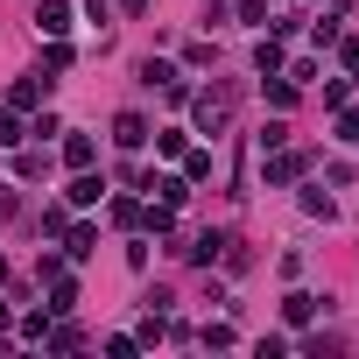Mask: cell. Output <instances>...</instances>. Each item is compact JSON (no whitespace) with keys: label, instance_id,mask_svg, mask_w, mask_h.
Masks as SVG:
<instances>
[{"label":"cell","instance_id":"cell-4","mask_svg":"<svg viewBox=\"0 0 359 359\" xmlns=\"http://www.w3.org/2000/svg\"><path fill=\"white\" fill-rule=\"evenodd\" d=\"M43 92H50V78H22V85L8 92V106H15V113H36V106H43Z\"/></svg>","mask_w":359,"mask_h":359},{"label":"cell","instance_id":"cell-2","mask_svg":"<svg viewBox=\"0 0 359 359\" xmlns=\"http://www.w3.org/2000/svg\"><path fill=\"white\" fill-rule=\"evenodd\" d=\"M141 85H162L169 99H191V92H184V71H176V64H162V57H148V64H141Z\"/></svg>","mask_w":359,"mask_h":359},{"label":"cell","instance_id":"cell-25","mask_svg":"<svg viewBox=\"0 0 359 359\" xmlns=\"http://www.w3.org/2000/svg\"><path fill=\"white\" fill-rule=\"evenodd\" d=\"M240 22H268V0H240Z\"/></svg>","mask_w":359,"mask_h":359},{"label":"cell","instance_id":"cell-13","mask_svg":"<svg viewBox=\"0 0 359 359\" xmlns=\"http://www.w3.org/2000/svg\"><path fill=\"white\" fill-rule=\"evenodd\" d=\"M22 141H29L22 113H15V106H0V148H22Z\"/></svg>","mask_w":359,"mask_h":359},{"label":"cell","instance_id":"cell-27","mask_svg":"<svg viewBox=\"0 0 359 359\" xmlns=\"http://www.w3.org/2000/svg\"><path fill=\"white\" fill-rule=\"evenodd\" d=\"M0 331H8V303H0Z\"/></svg>","mask_w":359,"mask_h":359},{"label":"cell","instance_id":"cell-10","mask_svg":"<svg viewBox=\"0 0 359 359\" xmlns=\"http://www.w3.org/2000/svg\"><path fill=\"white\" fill-rule=\"evenodd\" d=\"M219 254H226V233H198V240L184 247V261H205V268H212Z\"/></svg>","mask_w":359,"mask_h":359},{"label":"cell","instance_id":"cell-15","mask_svg":"<svg viewBox=\"0 0 359 359\" xmlns=\"http://www.w3.org/2000/svg\"><path fill=\"white\" fill-rule=\"evenodd\" d=\"M184 176L205 184V176H212V148H184Z\"/></svg>","mask_w":359,"mask_h":359},{"label":"cell","instance_id":"cell-7","mask_svg":"<svg viewBox=\"0 0 359 359\" xmlns=\"http://www.w3.org/2000/svg\"><path fill=\"white\" fill-rule=\"evenodd\" d=\"M78 310V282L71 275H50V317H71Z\"/></svg>","mask_w":359,"mask_h":359},{"label":"cell","instance_id":"cell-26","mask_svg":"<svg viewBox=\"0 0 359 359\" xmlns=\"http://www.w3.org/2000/svg\"><path fill=\"white\" fill-rule=\"evenodd\" d=\"M0 219H15V191L8 184H0Z\"/></svg>","mask_w":359,"mask_h":359},{"label":"cell","instance_id":"cell-17","mask_svg":"<svg viewBox=\"0 0 359 359\" xmlns=\"http://www.w3.org/2000/svg\"><path fill=\"white\" fill-rule=\"evenodd\" d=\"M43 345H57V352H78V345H85V331H78V324H57Z\"/></svg>","mask_w":359,"mask_h":359},{"label":"cell","instance_id":"cell-16","mask_svg":"<svg viewBox=\"0 0 359 359\" xmlns=\"http://www.w3.org/2000/svg\"><path fill=\"white\" fill-rule=\"evenodd\" d=\"M15 169H22L29 184H36V176H50V155H36V148H22V155H15Z\"/></svg>","mask_w":359,"mask_h":359},{"label":"cell","instance_id":"cell-20","mask_svg":"<svg viewBox=\"0 0 359 359\" xmlns=\"http://www.w3.org/2000/svg\"><path fill=\"white\" fill-rule=\"evenodd\" d=\"M268 106H296V85H289L282 71H275V85H268Z\"/></svg>","mask_w":359,"mask_h":359},{"label":"cell","instance_id":"cell-5","mask_svg":"<svg viewBox=\"0 0 359 359\" xmlns=\"http://www.w3.org/2000/svg\"><path fill=\"white\" fill-rule=\"evenodd\" d=\"M64 162H71V169H92V162H99V141H92V134H64Z\"/></svg>","mask_w":359,"mask_h":359},{"label":"cell","instance_id":"cell-22","mask_svg":"<svg viewBox=\"0 0 359 359\" xmlns=\"http://www.w3.org/2000/svg\"><path fill=\"white\" fill-rule=\"evenodd\" d=\"M303 212H310V219H331V212H338V205H331V198H324V191H303Z\"/></svg>","mask_w":359,"mask_h":359},{"label":"cell","instance_id":"cell-8","mask_svg":"<svg viewBox=\"0 0 359 359\" xmlns=\"http://www.w3.org/2000/svg\"><path fill=\"white\" fill-rule=\"evenodd\" d=\"M310 169V155H268V184H296Z\"/></svg>","mask_w":359,"mask_h":359},{"label":"cell","instance_id":"cell-23","mask_svg":"<svg viewBox=\"0 0 359 359\" xmlns=\"http://www.w3.org/2000/svg\"><path fill=\"white\" fill-rule=\"evenodd\" d=\"M113 226H141V205L134 198H113Z\"/></svg>","mask_w":359,"mask_h":359},{"label":"cell","instance_id":"cell-19","mask_svg":"<svg viewBox=\"0 0 359 359\" xmlns=\"http://www.w3.org/2000/svg\"><path fill=\"white\" fill-rule=\"evenodd\" d=\"M338 141H352V148H359V106H338Z\"/></svg>","mask_w":359,"mask_h":359},{"label":"cell","instance_id":"cell-6","mask_svg":"<svg viewBox=\"0 0 359 359\" xmlns=\"http://www.w3.org/2000/svg\"><path fill=\"white\" fill-rule=\"evenodd\" d=\"M64 254H71V261L99 254V226H64Z\"/></svg>","mask_w":359,"mask_h":359},{"label":"cell","instance_id":"cell-18","mask_svg":"<svg viewBox=\"0 0 359 359\" xmlns=\"http://www.w3.org/2000/svg\"><path fill=\"white\" fill-rule=\"evenodd\" d=\"M141 226H148V233H176V212H169V205H155V212H141Z\"/></svg>","mask_w":359,"mask_h":359},{"label":"cell","instance_id":"cell-14","mask_svg":"<svg viewBox=\"0 0 359 359\" xmlns=\"http://www.w3.org/2000/svg\"><path fill=\"white\" fill-rule=\"evenodd\" d=\"M254 71H261V78H275V71H282V36H268V43L254 50Z\"/></svg>","mask_w":359,"mask_h":359},{"label":"cell","instance_id":"cell-3","mask_svg":"<svg viewBox=\"0 0 359 359\" xmlns=\"http://www.w3.org/2000/svg\"><path fill=\"white\" fill-rule=\"evenodd\" d=\"M36 29H43V36H71V8H64V0H43V8H36Z\"/></svg>","mask_w":359,"mask_h":359},{"label":"cell","instance_id":"cell-9","mask_svg":"<svg viewBox=\"0 0 359 359\" xmlns=\"http://www.w3.org/2000/svg\"><path fill=\"white\" fill-rule=\"evenodd\" d=\"M113 141H120V148H141V141H148V120H141V113H120V120H113Z\"/></svg>","mask_w":359,"mask_h":359},{"label":"cell","instance_id":"cell-21","mask_svg":"<svg viewBox=\"0 0 359 359\" xmlns=\"http://www.w3.org/2000/svg\"><path fill=\"white\" fill-rule=\"evenodd\" d=\"M345 99H352V78H331V85H324V106H331V113H338V106H345Z\"/></svg>","mask_w":359,"mask_h":359},{"label":"cell","instance_id":"cell-28","mask_svg":"<svg viewBox=\"0 0 359 359\" xmlns=\"http://www.w3.org/2000/svg\"><path fill=\"white\" fill-rule=\"evenodd\" d=\"M0 282H8V261H0Z\"/></svg>","mask_w":359,"mask_h":359},{"label":"cell","instance_id":"cell-24","mask_svg":"<svg viewBox=\"0 0 359 359\" xmlns=\"http://www.w3.org/2000/svg\"><path fill=\"white\" fill-rule=\"evenodd\" d=\"M338 57H345V78L359 85V36H352V43H338Z\"/></svg>","mask_w":359,"mask_h":359},{"label":"cell","instance_id":"cell-12","mask_svg":"<svg viewBox=\"0 0 359 359\" xmlns=\"http://www.w3.org/2000/svg\"><path fill=\"white\" fill-rule=\"evenodd\" d=\"M99 198H106V184H99L92 169H78V176H71V205H99Z\"/></svg>","mask_w":359,"mask_h":359},{"label":"cell","instance_id":"cell-11","mask_svg":"<svg viewBox=\"0 0 359 359\" xmlns=\"http://www.w3.org/2000/svg\"><path fill=\"white\" fill-rule=\"evenodd\" d=\"M317 310H324V296H303V289H296V296H282V317H289V324H310Z\"/></svg>","mask_w":359,"mask_h":359},{"label":"cell","instance_id":"cell-1","mask_svg":"<svg viewBox=\"0 0 359 359\" xmlns=\"http://www.w3.org/2000/svg\"><path fill=\"white\" fill-rule=\"evenodd\" d=\"M233 106H240V85H212V92H198L191 99V120H198V134H226V120H233Z\"/></svg>","mask_w":359,"mask_h":359}]
</instances>
